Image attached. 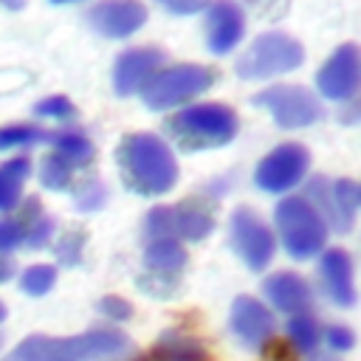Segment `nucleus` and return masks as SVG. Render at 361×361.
<instances>
[{
    "label": "nucleus",
    "mask_w": 361,
    "mask_h": 361,
    "mask_svg": "<svg viewBox=\"0 0 361 361\" xmlns=\"http://www.w3.org/2000/svg\"><path fill=\"white\" fill-rule=\"evenodd\" d=\"M116 164L130 192L158 197L178 183V161L169 144L155 133H127L116 147Z\"/></svg>",
    "instance_id": "obj_1"
},
{
    "label": "nucleus",
    "mask_w": 361,
    "mask_h": 361,
    "mask_svg": "<svg viewBox=\"0 0 361 361\" xmlns=\"http://www.w3.org/2000/svg\"><path fill=\"white\" fill-rule=\"evenodd\" d=\"M130 338L118 327H93L79 336H28L3 361H96L121 355Z\"/></svg>",
    "instance_id": "obj_2"
},
{
    "label": "nucleus",
    "mask_w": 361,
    "mask_h": 361,
    "mask_svg": "<svg viewBox=\"0 0 361 361\" xmlns=\"http://www.w3.org/2000/svg\"><path fill=\"white\" fill-rule=\"evenodd\" d=\"M164 130L183 152H200V149L226 147L237 135L240 121L228 104L200 102V104H186L175 116H169Z\"/></svg>",
    "instance_id": "obj_3"
},
{
    "label": "nucleus",
    "mask_w": 361,
    "mask_h": 361,
    "mask_svg": "<svg viewBox=\"0 0 361 361\" xmlns=\"http://www.w3.org/2000/svg\"><path fill=\"white\" fill-rule=\"evenodd\" d=\"M274 226L279 234V243L288 257L293 259H310L324 251L327 245V223L322 214L299 195L282 197L274 209Z\"/></svg>",
    "instance_id": "obj_4"
},
{
    "label": "nucleus",
    "mask_w": 361,
    "mask_h": 361,
    "mask_svg": "<svg viewBox=\"0 0 361 361\" xmlns=\"http://www.w3.org/2000/svg\"><path fill=\"white\" fill-rule=\"evenodd\" d=\"M305 62V48L285 31H265L237 56L234 71L240 79H268L290 73Z\"/></svg>",
    "instance_id": "obj_5"
},
{
    "label": "nucleus",
    "mask_w": 361,
    "mask_h": 361,
    "mask_svg": "<svg viewBox=\"0 0 361 361\" xmlns=\"http://www.w3.org/2000/svg\"><path fill=\"white\" fill-rule=\"evenodd\" d=\"M217 82V73L206 65H195V62H183V65H172V68H161L152 82L141 90L144 104L155 113L180 107L186 102H192L195 96L206 93L212 85Z\"/></svg>",
    "instance_id": "obj_6"
},
{
    "label": "nucleus",
    "mask_w": 361,
    "mask_h": 361,
    "mask_svg": "<svg viewBox=\"0 0 361 361\" xmlns=\"http://www.w3.org/2000/svg\"><path fill=\"white\" fill-rule=\"evenodd\" d=\"M251 102L271 113V118L282 130H302L322 118V104L316 93H310L302 85H271L259 90Z\"/></svg>",
    "instance_id": "obj_7"
},
{
    "label": "nucleus",
    "mask_w": 361,
    "mask_h": 361,
    "mask_svg": "<svg viewBox=\"0 0 361 361\" xmlns=\"http://www.w3.org/2000/svg\"><path fill=\"white\" fill-rule=\"evenodd\" d=\"M228 234H231V248L251 271H265L271 265L276 251V237L254 209L248 206L234 209L228 220Z\"/></svg>",
    "instance_id": "obj_8"
},
{
    "label": "nucleus",
    "mask_w": 361,
    "mask_h": 361,
    "mask_svg": "<svg viewBox=\"0 0 361 361\" xmlns=\"http://www.w3.org/2000/svg\"><path fill=\"white\" fill-rule=\"evenodd\" d=\"M310 166V152L307 147L296 144V141H285L279 147H274L254 169V183L262 192L271 195H282L293 186H299L307 175Z\"/></svg>",
    "instance_id": "obj_9"
},
{
    "label": "nucleus",
    "mask_w": 361,
    "mask_h": 361,
    "mask_svg": "<svg viewBox=\"0 0 361 361\" xmlns=\"http://www.w3.org/2000/svg\"><path fill=\"white\" fill-rule=\"evenodd\" d=\"M358 76H361V56L353 42L338 45L327 62L316 73V87L324 99L333 102H350L358 90Z\"/></svg>",
    "instance_id": "obj_10"
},
{
    "label": "nucleus",
    "mask_w": 361,
    "mask_h": 361,
    "mask_svg": "<svg viewBox=\"0 0 361 361\" xmlns=\"http://www.w3.org/2000/svg\"><path fill=\"white\" fill-rule=\"evenodd\" d=\"M166 54L155 45H144V48H130L124 54H118L116 65H113V90L118 96H133L141 93L152 76L161 71Z\"/></svg>",
    "instance_id": "obj_11"
},
{
    "label": "nucleus",
    "mask_w": 361,
    "mask_h": 361,
    "mask_svg": "<svg viewBox=\"0 0 361 361\" xmlns=\"http://www.w3.org/2000/svg\"><path fill=\"white\" fill-rule=\"evenodd\" d=\"M228 327L231 333L251 350L265 347L274 338L276 330V319L271 313V307L254 296H237L231 302V313H228Z\"/></svg>",
    "instance_id": "obj_12"
},
{
    "label": "nucleus",
    "mask_w": 361,
    "mask_h": 361,
    "mask_svg": "<svg viewBox=\"0 0 361 361\" xmlns=\"http://www.w3.org/2000/svg\"><path fill=\"white\" fill-rule=\"evenodd\" d=\"M93 31L110 39H124L147 23V6L141 0H99L87 11Z\"/></svg>",
    "instance_id": "obj_13"
},
{
    "label": "nucleus",
    "mask_w": 361,
    "mask_h": 361,
    "mask_svg": "<svg viewBox=\"0 0 361 361\" xmlns=\"http://www.w3.org/2000/svg\"><path fill=\"white\" fill-rule=\"evenodd\" d=\"M245 34V14L234 0H214L206 11V45L212 54H228Z\"/></svg>",
    "instance_id": "obj_14"
},
{
    "label": "nucleus",
    "mask_w": 361,
    "mask_h": 361,
    "mask_svg": "<svg viewBox=\"0 0 361 361\" xmlns=\"http://www.w3.org/2000/svg\"><path fill=\"white\" fill-rule=\"evenodd\" d=\"M172 209V237L200 243L214 231V200L206 195H195L180 200Z\"/></svg>",
    "instance_id": "obj_15"
},
{
    "label": "nucleus",
    "mask_w": 361,
    "mask_h": 361,
    "mask_svg": "<svg viewBox=\"0 0 361 361\" xmlns=\"http://www.w3.org/2000/svg\"><path fill=\"white\" fill-rule=\"evenodd\" d=\"M319 276L324 293L338 307L355 305V282H353V257L344 248H324L319 259Z\"/></svg>",
    "instance_id": "obj_16"
},
{
    "label": "nucleus",
    "mask_w": 361,
    "mask_h": 361,
    "mask_svg": "<svg viewBox=\"0 0 361 361\" xmlns=\"http://www.w3.org/2000/svg\"><path fill=\"white\" fill-rule=\"evenodd\" d=\"M262 293L276 310H282L288 316L307 313V307L313 302V290H310L307 279L293 274V271H276V274L265 276L262 279Z\"/></svg>",
    "instance_id": "obj_17"
},
{
    "label": "nucleus",
    "mask_w": 361,
    "mask_h": 361,
    "mask_svg": "<svg viewBox=\"0 0 361 361\" xmlns=\"http://www.w3.org/2000/svg\"><path fill=\"white\" fill-rule=\"evenodd\" d=\"M186 248L175 237H161L149 240L144 248V265L149 274H164V276H178L186 265Z\"/></svg>",
    "instance_id": "obj_18"
},
{
    "label": "nucleus",
    "mask_w": 361,
    "mask_h": 361,
    "mask_svg": "<svg viewBox=\"0 0 361 361\" xmlns=\"http://www.w3.org/2000/svg\"><path fill=\"white\" fill-rule=\"evenodd\" d=\"M17 206H20L17 214L0 217V254H3V257H6L8 251H14L17 245H23L28 226L42 214L39 197H25V200H20Z\"/></svg>",
    "instance_id": "obj_19"
},
{
    "label": "nucleus",
    "mask_w": 361,
    "mask_h": 361,
    "mask_svg": "<svg viewBox=\"0 0 361 361\" xmlns=\"http://www.w3.org/2000/svg\"><path fill=\"white\" fill-rule=\"evenodd\" d=\"M48 141L54 147V152L68 161L73 169H82L93 161L96 149H93V141L82 133V130H56V133H48Z\"/></svg>",
    "instance_id": "obj_20"
},
{
    "label": "nucleus",
    "mask_w": 361,
    "mask_h": 361,
    "mask_svg": "<svg viewBox=\"0 0 361 361\" xmlns=\"http://www.w3.org/2000/svg\"><path fill=\"white\" fill-rule=\"evenodd\" d=\"M330 200H333V228L350 231L355 223V212L361 203L358 183L353 178H338L330 183Z\"/></svg>",
    "instance_id": "obj_21"
},
{
    "label": "nucleus",
    "mask_w": 361,
    "mask_h": 361,
    "mask_svg": "<svg viewBox=\"0 0 361 361\" xmlns=\"http://www.w3.org/2000/svg\"><path fill=\"white\" fill-rule=\"evenodd\" d=\"M28 175H31V161L25 155L8 158L6 164H0V212L17 209L23 197V183L28 180Z\"/></svg>",
    "instance_id": "obj_22"
},
{
    "label": "nucleus",
    "mask_w": 361,
    "mask_h": 361,
    "mask_svg": "<svg viewBox=\"0 0 361 361\" xmlns=\"http://www.w3.org/2000/svg\"><path fill=\"white\" fill-rule=\"evenodd\" d=\"M152 355H158V358H164V361H206L203 344L195 341V338L186 336V333H178V330L164 333V336L155 341Z\"/></svg>",
    "instance_id": "obj_23"
},
{
    "label": "nucleus",
    "mask_w": 361,
    "mask_h": 361,
    "mask_svg": "<svg viewBox=\"0 0 361 361\" xmlns=\"http://www.w3.org/2000/svg\"><path fill=\"white\" fill-rule=\"evenodd\" d=\"M285 333H288V341L296 353L302 355H310L316 353L319 341H322V330H319V322L307 313H299V316H290L288 324H285Z\"/></svg>",
    "instance_id": "obj_24"
},
{
    "label": "nucleus",
    "mask_w": 361,
    "mask_h": 361,
    "mask_svg": "<svg viewBox=\"0 0 361 361\" xmlns=\"http://www.w3.org/2000/svg\"><path fill=\"white\" fill-rule=\"evenodd\" d=\"M73 175H76V169H73L68 161H62L56 152H48V155L42 158L39 183H42L45 189H51V192H65V189H71V186H73Z\"/></svg>",
    "instance_id": "obj_25"
},
{
    "label": "nucleus",
    "mask_w": 361,
    "mask_h": 361,
    "mask_svg": "<svg viewBox=\"0 0 361 361\" xmlns=\"http://www.w3.org/2000/svg\"><path fill=\"white\" fill-rule=\"evenodd\" d=\"M54 285H56V268L54 265L39 262V265H28L20 274V290L28 296H45Z\"/></svg>",
    "instance_id": "obj_26"
},
{
    "label": "nucleus",
    "mask_w": 361,
    "mask_h": 361,
    "mask_svg": "<svg viewBox=\"0 0 361 361\" xmlns=\"http://www.w3.org/2000/svg\"><path fill=\"white\" fill-rule=\"evenodd\" d=\"M48 141V130L34 127V124H6L0 127V149H14V147H31Z\"/></svg>",
    "instance_id": "obj_27"
},
{
    "label": "nucleus",
    "mask_w": 361,
    "mask_h": 361,
    "mask_svg": "<svg viewBox=\"0 0 361 361\" xmlns=\"http://www.w3.org/2000/svg\"><path fill=\"white\" fill-rule=\"evenodd\" d=\"M34 113L42 118H56V121H68L76 116V107L68 96H45L34 104Z\"/></svg>",
    "instance_id": "obj_28"
},
{
    "label": "nucleus",
    "mask_w": 361,
    "mask_h": 361,
    "mask_svg": "<svg viewBox=\"0 0 361 361\" xmlns=\"http://www.w3.org/2000/svg\"><path fill=\"white\" fill-rule=\"evenodd\" d=\"M138 288L147 296H158V299H169L178 293V276H164V274H149L144 271L138 276Z\"/></svg>",
    "instance_id": "obj_29"
},
{
    "label": "nucleus",
    "mask_w": 361,
    "mask_h": 361,
    "mask_svg": "<svg viewBox=\"0 0 361 361\" xmlns=\"http://www.w3.org/2000/svg\"><path fill=\"white\" fill-rule=\"evenodd\" d=\"M144 234H147V240L172 237V209L169 206L149 209L147 212V220H144Z\"/></svg>",
    "instance_id": "obj_30"
},
{
    "label": "nucleus",
    "mask_w": 361,
    "mask_h": 361,
    "mask_svg": "<svg viewBox=\"0 0 361 361\" xmlns=\"http://www.w3.org/2000/svg\"><path fill=\"white\" fill-rule=\"evenodd\" d=\"M82 248H85V231L73 228V231H68V234L59 237V243H56L54 251H56V259L62 265H76L82 259Z\"/></svg>",
    "instance_id": "obj_31"
},
{
    "label": "nucleus",
    "mask_w": 361,
    "mask_h": 361,
    "mask_svg": "<svg viewBox=\"0 0 361 361\" xmlns=\"http://www.w3.org/2000/svg\"><path fill=\"white\" fill-rule=\"evenodd\" d=\"M104 203V186L96 178H85L82 186L76 189V209L82 212H93Z\"/></svg>",
    "instance_id": "obj_32"
},
{
    "label": "nucleus",
    "mask_w": 361,
    "mask_h": 361,
    "mask_svg": "<svg viewBox=\"0 0 361 361\" xmlns=\"http://www.w3.org/2000/svg\"><path fill=\"white\" fill-rule=\"evenodd\" d=\"M51 234H54V217H48V214L42 212V214L28 226L23 245H28V248H45L48 240H51Z\"/></svg>",
    "instance_id": "obj_33"
},
{
    "label": "nucleus",
    "mask_w": 361,
    "mask_h": 361,
    "mask_svg": "<svg viewBox=\"0 0 361 361\" xmlns=\"http://www.w3.org/2000/svg\"><path fill=\"white\" fill-rule=\"evenodd\" d=\"M99 313L110 322H127L133 316V305L121 296H102L99 299Z\"/></svg>",
    "instance_id": "obj_34"
},
{
    "label": "nucleus",
    "mask_w": 361,
    "mask_h": 361,
    "mask_svg": "<svg viewBox=\"0 0 361 361\" xmlns=\"http://www.w3.org/2000/svg\"><path fill=\"white\" fill-rule=\"evenodd\" d=\"M324 341H327V347L336 350V353H350V350L355 347V333H353L347 324H333V327H327Z\"/></svg>",
    "instance_id": "obj_35"
},
{
    "label": "nucleus",
    "mask_w": 361,
    "mask_h": 361,
    "mask_svg": "<svg viewBox=\"0 0 361 361\" xmlns=\"http://www.w3.org/2000/svg\"><path fill=\"white\" fill-rule=\"evenodd\" d=\"M155 3H161L172 14H197L209 8V0H155Z\"/></svg>",
    "instance_id": "obj_36"
},
{
    "label": "nucleus",
    "mask_w": 361,
    "mask_h": 361,
    "mask_svg": "<svg viewBox=\"0 0 361 361\" xmlns=\"http://www.w3.org/2000/svg\"><path fill=\"white\" fill-rule=\"evenodd\" d=\"M11 276H14V262H11L8 257H3V254H0V285H3V282H8Z\"/></svg>",
    "instance_id": "obj_37"
},
{
    "label": "nucleus",
    "mask_w": 361,
    "mask_h": 361,
    "mask_svg": "<svg viewBox=\"0 0 361 361\" xmlns=\"http://www.w3.org/2000/svg\"><path fill=\"white\" fill-rule=\"evenodd\" d=\"M23 3L25 0H0V6H6V8H23Z\"/></svg>",
    "instance_id": "obj_38"
},
{
    "label": "nucleus",
    "mask_w": 361,
    "mask_h": 361,
    "mask_svg": "<svg viewBox=\"0 0 361 361\" xmlns=\"http://www.w3.org/2000/svg\"><path fill=\"white\" fill-rule=\"evenodd\" d=\"M3 319H6V305L0 302V322H3Z\"/></svg>",
    "instance_id": "obj_39"
},
{
    "label": "nucleus",
    "mask_w": 361,
    "mask_h": 361,
    "mask_svg": "<svg viewBox=\"0 0 361 361\" xmlns=\"http://www.w3.org/2000/svg\"><path fill=\"white\" fill-rule=\"evenodd\" d=\"M144 361H164V358H158V355H147Z\"/></svg>",
    "instance_id": "obj_40"
},
{
    "label": "nucleus",
    "mask_w": 361,
    "mask_h": 361,
    "mask_svg": "<svg viewBox=\"0 0 361 361\" xmlns=\"http://www.w3.org/2000/svg\"><path fill=\"white\" fill-rule=\"evenodd\" d=\"M51 3H76V0H51Z\"/></svg>",
    "instance_id": "obj_41"
},
{
    "label": "nucleus",
    "mask_w": 361,
    "mask_h": 361,
    "mask_svg": "<svg viewBox=\"0 0 361 361\" xmlns=\"http://www.w3.org/2000/svg\"><path fill=\"white\" fill-rule=\"evenodd\" d=\"M316 361H333V358H316Z\"/></svg>",
    "instance_id": "obj_42"
},
{
    "label": "nucleus",
    "mask_w": 361,
    "mask_h": 361,
    "mask_svg": "<svg viewBox=\"0 0 361 361\" xmlns=\"http://www.w3.org/2000/svg\"><path fill=\"white\" fill-rule=\"evenodd\" d=\"M0 347H3V336H0Z\"/></svg>",
    "instance_id": "obj_43"
}]
</instances>
